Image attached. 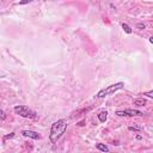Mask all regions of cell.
Masks as SVG:
<instances>
[{
  "label": "cell",
  "mask_w": 153,
  "mask_h": 153,
  "mask_svg": "<svg viewBox=\"0 0 153 153\" xmlns=\"http://www.w3.org/2000/svg\"><path fill=\"white\" fill-rule=\"evenodd\" d=\"M67 120L65 119H61L58 120L56 122H54L50 127V133H49V140L52 144H56L60 138L65 134V132L67 131Z\"/></svg>",
  "instance_id": "obj_1"
},
{
  "label": "cell",
  "mask_w": 153,
  "mask_h": 153,
  "mask_svg": "<svg viewBox=\"0 0 153 153\" xmlns=\"http://www.w3.org/2000/svg\"><path fill=\"white\" fill-rule=\"evenodd\" d=\"M123 87H124V83L123 81H119V83L111 84V85H109V86H107L104 88H102V90L96 95V98H104V97H107L109 95L115 93L116 91L121 90V88H123Z\"/></svg>",
  "instance_id": "obj_2"
},
{
  "label": "cell",
  "mask_w": 153,
  "mask_h": 153,
  "mask_svg": "<svg viewBox=\"0 0 153 153\" xmlns=\"http://www.w3.org/2000/svg\"><path fill=\"white\" fill-rule=\"evenodd\" d=\"M13 111L17 115H19V116L24 117V119H30V120L37 119V112L34 111L32 109H30L27 105H16L13 108Z\"/></svg>",
  "instance_id": "obj_3"
},
{
  "label": "cell",
  "mask_w": 153,
  "mask_h": 153,
  "mask_svg": "<svg viewBox=\"0 0 153 153\" xmlns=\"http://www.w3.org/2000/svg\"><path fill=\"white\" fill-rule=\"evenodd\" d=\"M116 115L117 116H144V114L140 111V110H136V109H126V110H119L116 111Z\"/></svg>",
  "instance_id": "obj_4"
},
{
  "label": "cell",
  "mask_w": 153,
  "mask_h": 153,
  "mask_svg": "<svg viewBox=\"0 0 153 153\" xmlns=\"http://www.w3.org/2000/svg\"><path fill=\"white\" fill-rule=\"evenodd\" d=\"M20 134L23 136H25V138H30V139H34V140H40L41 139V135L37 132H34V131H22Z\"/></svg>",
  "instance_id": "obj_5"
},
{
  "label": "cell",
  "mask_w": 153,
  "mask_h": 153,
  "mask_svg": "<svg viewBox=\"0 0 153 153\" xmlns=\"http://www.w3.org/2000/svg\"><path fill=\"white\" fill-rule=\"evenodd\" d=\"M97 117H98L99 122L104 123V122L108 120V111H100V112L97 115Z\"/></svg>",
  "instance_id": "obj_6"
},
{
  "label": "cell",
  "mask_w": 153,
  "mask_h": 153,
  "mask_svg": "<svg viewBox=\"0 0 153 153\" xmlns=\"http://www.w3.org/2000/svg\"><path fill=\"white\" fill-rule=\"evenodd\" d=\"M96 148H97L98 151H100V152H104V153H108V152H109V147H108L105 144L98 142V144H96Z\"/></svg>",
  "instance_id": "obj_7"
},
{
  "label": "cell",
  "mask_w": 153,
  "mask_h": 153,
  "mask_svg": "<svg viewBox=\"0 0 153 153\" xmlns=\"http://www.w3.org/2000/svg\"><path fill=\"white\" fill-rule=\"evenodd\" d=\"M133 104H134V105H138V107H145V105L147 104V102H146V99H144V98H141V99H134V100H133Z\"/></svg>",
  "instance_id": "obj_8"
},
{
  "label": "cell",
  "mask_w": 153,
  "mask_h": 153,
  "mask_svg": "<svg viewBox=\"0 0 153 153\" xmlns=\"http://www.w3.org/2000/svg\"><path fill=\"white\" fill-rule=\"evenodd\" d=\"M122 29L124 30V32H127L128 35H131V34H132V31H133V30H132V28H131L127 23H122Z\"/></svg>",
  "instance_id": "obj_9"
},
{
  "label": "cell",
  "mask_w": 153,
  "mask_h": 153,
  "mask_svg": "<svg viewBox=\"0 0 153 153\" xmlns=\"http://www.w3.org/2000/svg\"><path fill=\"white\" fill-rule=\"evenodd\" d=\"M13 136H15V133L12 132V133H10V134H7V135H5V136L3 138V141H4V142H6V140H8V139H12Z\"/></svg>",
  "instance_id": "obj_10"
},
{
  "label": "cell",
  "mask_w": 153,
  "mask_h": 153,
  "mask_svg": "<svg viewBox=\"0 0 153 153\" xmlns=\"http://www.w3.org/2000/svg\"><path fill=\"white\" fill-rule=\"evenodd\" d=\"M128 131L129 132H140V131H141V128H140V127H133V126H131V127H128Z\"/></svg>",
  "instance_id": "obj_11"
},
{
  "label": "cell",
  "mask_w": 153,
  "mask_h": 153,
  "mask_svg": "<svg viewBox=\"0 0 153 153\" xmlns=\"http://www.w3.org/2000/svg\"><path fill=\"white\" fill-rule=\"evenodd\" d=\"M144 96H146V97H148V98H152V99H153V90L147 91V92H144Z\"/></svg>",
  "instance_id": "obj_12"
},
{
  "label": "cell",
  "mask_w": 153,
  "mask_h": 153,
  "mask_svg": "<svg viewBox=\"0 0 153 153\" xmlns=\"http://www.w3.org/2000/svg\"><path fill=\"white\" fill-rule=\"evenodd\" d=\"M136 28L140 29V30H144V29H146V25L144 23H138L136 24Z\"/></svg>",
  "instance_id": "obj_13"
},
{
  "label": "cell",
  "mask_w": 153,
  "mask_h": 153,
  "mask_svg": "<svg viewBox=\"0 0 153 153\" xmlns=\"http://www.w3.org/2000/svg\"><path fill=\"white\" fill-rule=\"evenodd\" d=\"M31 3V0H24V1H19L18 4L19 5H27V4H30Z\"/></svg>",
  "instance_id": "obj_14"
},
{
  "label": "cell",
  "mask_w": 153,
  "mask_h": 153,
  "mask_svg": "<svg viewBox=\"0 0 153 153\" xmlns=\"http://www.w3.org/2000/svg\"><path fill=\"white\" fill-rule=\"evenodd\" d=\"M0 114H1V120L4 121V120L6 119V114H5V111H4V110H0Z\"/></svg>",
  "instance_id": "obj_15"
},
{
  "label": "cell",
  "mask_w": 153,
  "mask_h": 153,
  "mask_svg": "<svg viewBox=\"0 0 153 153\" xmlns=\"http://www.w3.org/2000/svg\"><path fill=\"white\" fill-rule=\"evenodd\" d=\"M78 126H79V127H83V126H84V121H81V122H79V123H78Z\"/></svg>",
  "instance_id": "obj_16"
},
{
  "label": "cell",
  "mask_w": 153,
  "mask_h": 153,
  "mask_svg": "<svg viewBox=\"0 0 153 153\" xmlns=\"http://www.w3.org/2000/svg\"><path fill=\"white\" fill-rule=\"evenodd\" d=\"M136 139H138V140H141L142 136H141V135H136Z\"/></svg>",
  "instance_id": "obj_17"
},
{
  "label": "cell",
  "mask_w": 153,
  "mask_h": 153,
  "mask_svg": "<svg viewBox=\"0 0 153 153\" xmlns=\"http://www.w3.org/2000/svg\"><path fill=\"white\" fill-rule=\"evenodd\" d=\"M149 42L153 44V36H151V37H149Z\"/></svg>",
  "instance_id": "obj_18"
}]
</instances>
